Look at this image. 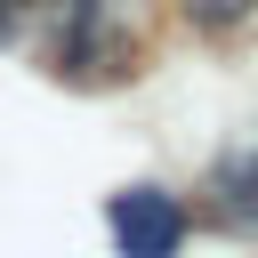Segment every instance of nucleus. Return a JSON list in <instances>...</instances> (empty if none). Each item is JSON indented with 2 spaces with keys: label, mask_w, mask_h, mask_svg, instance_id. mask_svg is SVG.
<instances>
[{
  "label": "nucleus",
  "mask_w": 258,
  "mask_h": 258,
  "mask_svg": "<svg viewBox=\"0 0 258 258\" xmlns=\"http://www.w3.org/2000/svg\"><path fill=\"white\" fill-rule=\"evenodd\" d=\"M113 234L129 258H169L177 250V202L169 194H121L113 202Z\"/></svg>",
  "instance_id": "1"
},
{
  "label": "nucleus",
  "mask_w": 258,
  "mask_h": 258,
  "mask_svg": "<svg viewBox=\"0 0 258 258\" xmlns=\"http://www.w3.org/2000/svg\"><path fill=\"white\" fill-rule=\"evenodd\" d=\"M242 8H250V0H202V16H210V24H234Z\"/></svg>",
  "instance_id": "2"
}]
</instances>
